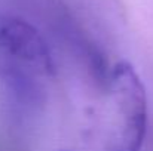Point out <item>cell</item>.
Listing matches in <instances>:
<instances>
[{
    "mask_svg": "<svg viewBox=\"0 0 153 151\" xmlns=\"http://www.w3.org/2000/svg\"><path fill=\"white\" fill-rule=\"evenodd\" d=\"M52 73L53 61L42 34L25 19L0 13V80L30 92Z\"/></svg>",
    "mask_w": 153,
    "mask_h": 151,
    "instance_id": "6da1fadb",
    "label": "cell"
},
{
    "mask_svg": "<svg viewBox=\"0 0 153 151\" xmlns=\"http://www.w3.org/2000/svg\"><path fill=\"white\" fill-rule=\"evenodd\" d=\"M147 129V95L144 85L126 62H117L107 88L108 151H140Z\"/></svg>",
    "mask_w": 153,
    "mask_h": 151,
    "instance_id": "7a4b0ae2",
    "label": "cell"
}]
</instances>
